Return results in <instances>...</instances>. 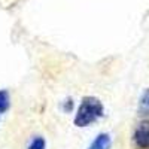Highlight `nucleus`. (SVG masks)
<instances>
[{"label": "nucleus", "mask_w": 149, "mask_h": 149, "mask_svg": "<svg viewBox=\"0 0 149 149\" xmlns=\"http://www.w3.org/2000/svg\"><path fill=\"white\" fill-rule=\"evenodd\" d=\"M139 115L149 118V88L143 91L139 100Z\"/></svg>", "instance_id": "20e7f679"}, {"label": "nucleus", "mask_w": 149, "mask_h": 149, "mask_svg": "<svg viewBox=\"0 0 149 149\" xmlns=\"http://www.w3.org/2000/svg\"><path fill=\"white\" fill-rule=\"evenodd\" d=\"M112 146V139L107 133H100L97 137L91 142L88 149H110Z\"/></svg>", "instance_id": "7ed1b4c3"}, {"label": "nucleus", "mask_w": 149, "mask_h": 149, "mask_svg": "<svg viewBox=\"0 0 149 149\" xmlns=\"http://www.w3.org/2000/svg\"><path fill=\"white\" fill-rule=\"evenodd\" d=\"M10 106V95L8 90H0V115L5 113Z\"/></svg>", "instance_id": "39448f33"}, {"label": "nucleus", "mask_w": 149, "mask_h": 149, "mask_svg": "<svg viewBox=\"0 0 149 149\" xmlns=\"http://www.w3.org/2000/svg\"><path fill=\"white\" fill-rule=\"evenodd\" d=\"M27 149H46V140L42 136H34Z\"/></svg>", "instance_id": "423d86ee"}, {"label": "nucleus", "mask_w": 149, "mask_h": 149, "mask_svg": "<svg viewBox=\"0 0 149 149\" xmlns=\"http://www.w3.org/2000/svg\"><path fill=\"white\" fill-rule=\"evenodd\" d=\"M103 112H104V107H103V103L98 100L97 97L94 95H86L82 98V102L74 113V118H73V124L76 127H88L91 124H94L97 119H100L103 116Z\"/></svg>", "instance_id": "f257e3e1"}, {"label": "nucleus", "mask_w": 149, "mask_h": 149, "mask_svg": "<svg viewBox=\"0 0 149 149\" xmlns=\"http://www.w3.org/2000/svg\"><path fill=\"white\" fill-rule=\"evenodd\" d=\"M133 142L139 149H149V121L140 122L134 130Z\"/></svg>", "instance_id": "f03ea898"}]
</instances>
